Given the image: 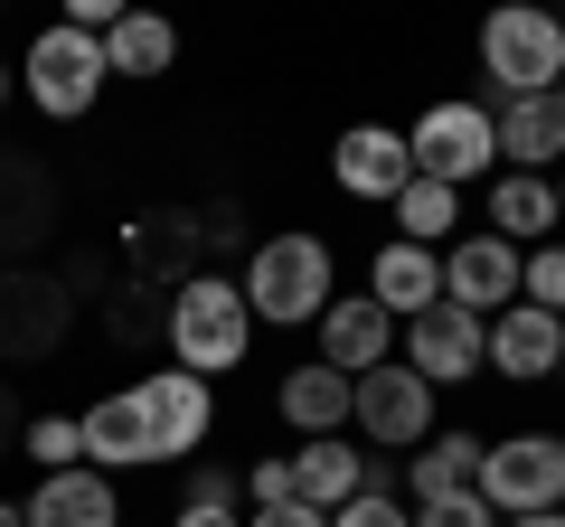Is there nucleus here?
Wrapping results in <instances>:
<instances>
[{"instance_id": "1", "label": "nucleus", "mask_w": 565, "mask_h": 527, "mask_svg": "<svg viewBox=\"0 0 565 527\" xmlns=\"http://www.w3.org/2000/svg\"><path fill=\"white\" fill-rule=\"evenodd\" d=\"M245 311H255V330H321V311L340 302V273H330V245L302 236V226H282V236H264L255 255H245Z\"/></svg>"}, {"instance_id": "2", "label": "nucleus", "mask_w": 565, "mask_h": 527, "mask_svg": "<svg viewBox=\"0 0 565 527\" xmlns=\"http://www.w3.org/2000/svg\"><path fill=\"white\" fill-rule=\"evenodd\" d=\"M170 330V367H189V377L217 386L226 367H245V348H255V311H245V283H226V273H199V283L170 292L161 311Z\"/></svg>"}, {"instance_id": "3", "label": "nucleus", "mask_w": 565, "mask_h": 527, "mask_svg": "<svg viewBox=\"0 0 565 527\" xmlns=\"http://www.w3.org/2000/svg\"><path fill=\"white\" fill-rule=\"evenodd\" d=\"M481 76H490L500 104L556 95V76H565V20H556V10H490V20H481Z\"/></svg>"}, {"instance_id": "4", "label": "nucleus", "mask_w": 565, "mask_h": 527, "mask_svg": "<svg viewBox=\"0 0 565 527\" xmlns=\"http://www.w3.org/2000/svg\"><path fill=\"white\" fill-rule=\"evenodd\" d=\"M104 85H114L104 76V39H85V29H66V20H47L39 39L20 47V95L39 104L47 122H85Z\"/></svg>"}, {"instance_id": "5", "label": "nucleus", "mask_w": 565, "mask_h": 527, "mask_svg": "<svg viewBox=\"0 0 565 527\" xmlns=\"http://www.w3.org/2000/svg\"><path fill=\"white\" fill-rule=\"evenodd\" d=\"M405 151H415V180H444V189H471L500 170V122H490V104H424L415 122H405Z\"/></svg>"}, {"instance_id": "6", "label": "nucleus", "mask_w": 565, "mask_h": 527, "mask_svg": "<svg viewBox=\"0 0 565 527\" xmlns=\"http://www.w3.org/2000/svg\"><path fill=\"white\" fill-rule=\"evenodd\" d=\"M471 490H481L500 518H546V508H565V433H509V443H490Z\"/></svg>"}, {"instance_id": "7", "label": "nucleus", "mask_w": 565, "mask_h": 527, "mask_svg": "<svg viewBox=\"0 0 565 527\" xmlns=\"http://www.w3.org/2000/svg\"><path fill=\"white\" fill-rule=\"evenodd\" d=\"M66 340V283L39 264H0V367H39Z\"/></svg>"}, {"instance_id": "8", "label": "nucleus", "mask_w": 565, "mask_h": 527, "mask_svg": "<svg viewBox=\"0 0 565 527\" xmlns=\"http://www.w3.org/2000/svg\"><path fill=\"white\" fill-rule=\"evenodd\" d=\"M141 396V424H151V462H199L207 424H217V386L189 377V367H151V377H132Z\"/></svg>"}, {"instance_id": "9", "label": "nucleus", "mask_w": 565, "mask_h": 527, "mask_svg": "<svg viewBox=\"0 0 565 527\" xmlns=\"http://www.w3.org/2000/svg\"><path fill=\"white\" fill-rule=\"evenodd\" d=\"M396 358L415 367L424 386H471V377L490 367V321H471L462 302H434L424 321L396 330Z\"/></svg>"}, {"instance_id": "10", "label": "nucleus", "mask_w": 565, "mask_h": 527, "mask_svg": "<svg viewBox=\"0 0 565 527\" xmlns=\"http://www.w3.org/2000/svg\"><path fill=\"white\" fill-rule=\"evenodd\" d=\"M349 424H359L377 452H424L434 443V386H424L405 358H386V367L359 377V415H349Z\"/></svg>"}, {"instance_id": "11", "label": "nucleus", "mask_w": 565, "mask_h": 527, "mask_svg": "<svg viewBox=\"0 0 565 527\" xmlns=\"http://www.w3.org/2000/svg\"><path fill=\"white\" fill-rule=\"evenodd\" d=\"M207 245H217V236H207L199 207H141V217L122 226V264H132V283H170V292L207 273V264H199Z\"/></svg>"}, {"instance_id": "12", "label": "nucleus", "mask_w": 565, "mask_h": 527, "mask_svg": "<svg viewBox=\"0 0 565 527\" xmlns=\"http://www.w3.org/2000/svg\"><path fill=\"white\" fill-rule=\"evenodd\" d=\"M330 180H340L359 207H396L405 180H415V151H405L396 122H349L340 151H330Z\"/></svg>"}, {"instance_id": "13", "label": "nucleus", "mask_w": 565, "mask_h": 527, "mask_svg": "<svg viewBox=\"0 0 565 527\" xmlns=\"http://www.w3.org/2000/svg\"><path fill=\"white\" fill-rule=\"evenodd\" d=\"M519 245H500V236H490V226H481V236H452L444 245V302H462L471 311V321H500V311L509 302H519Z\"/></svg>"}, {"instance_id": "14", "label": "nucleus", "mask_w": 565, "mask_h": 527, "mask_svg": "<svg viewBox=\"0 0 565 527\" xmlns=\"http://www.w3.org/2000/svg\"><path fill=\"white\" fill-rule=\"evenodd\" d=\"M274 415L302 443H330V433H349V415H359V386L340 377V367H321V358H302V367H282V386H274Z\"/></svg>"}, {"instance_id": "15", "label": "nucleus", "mask_w": 565, "mask_h": 527, "mask_svg": "<svg viewBox=\"0 0 565 527\" xmlns=\"http://www.w3.org/2000/svg\"><path fill=\"white\" fill-rule=\"evenodd\" d=\"M490 367H500L509 386H546L565 367V321L537 302H509L500 321H490Z\"/></svg>"}, {"instance_id": "16", "label": "nucleus", "mask_w": 565, "mask_h": 527, "mask_svg": "<svg viewBox=\"0 0 565 527\" xmlns=\"http://www.w3.org/2000/svg\"><path fill=\"white\" fill-rule=\"evenodd\" d=\"M386 358H396V311H386V302L359 292V302H330L321 311V367H340V377L359 386L367 367H386Z\"/></svg>"}, {"instance_id": "17", "label": "nucleus", "mask_w": 565, "mask_h": 527, "mask_svg": "<svg viewBox=\"0 0 565 527\" xmlns=\"http://www.w3.org/2000/svg\"><path fill=\"white\" fill-rule=\"evenodd\" d=\"M367 302L396 311V330H405V321H424V311L444 302V255H434V245L386 236V245H377V264H367Z\"/></svg>"}, {"instance_id": "18", "label": "nucleus", "mask_w": 565, "mask_h": 527, "mask_svg": "<svg viewBox=\"0 0 565 527\" xmlns=\"http://www.w3.org/2000/svg\"><path fill=\"white\" fill-rule=\"evenodd\" d=\"M20 518H29V527H122V499H114L104 471L76 462V471H47V481L20 499Z\"/></svg>"}, {"instance_id": "19", "label": "nucleus", "mask_w": 565, "mask_h": 527, "mask_svg": "<svg viewBox=\"0 0 565 527\" xmlns=\"http://www.w3.org/2000/svg\"><path fill=\"white\" fill-rule=\"evenodd\" d=\"M490 236L500 245H546V236H565V217H556V180H537V170H490Z\"/></svg>"}, {"instance_id": "20", "label": "nucleus", "mask_w": 565, "mask_h": 527, "mask_svg": "<svg viewBox=\"0 0 565 527\" xmlns=\"http://www.w3.org/2000/svg\"><path fill=\"white\" fill-rule=\"evenodd\" d=\"M490 122H500V170H537V180H556V161H565V114H556V95L490 104Z\"/></svg>"}, {"instance_id": "21", "label": "nucleus", "mask_w": 565, "mask_h": 527, "mask_svg": "<svg viewBox=\"0 0 565 527\" xmlns=\"http://www.w3.org/2000/svg\"><path fill=\"white\" fill-rule=\"evenodd\" d=\"M367 471H377V462H367L349 433H330V443H302V452H292V499L330 518V508H349V499L367 490Z\"/></svg>"}, {"instance_id": "22", "label": "nucleus", "mask_w": 565, "mask_h": 527, "mask_svg": "<svg viewBox=\"0 0 565 527\" xmlns=\"http://www.w3.org/2000/svg\"><path fill=\"white\" fill-rule=\"evenodd\" d=\"M85 424V471H132V462H151V424H141V396L122 386V396H95V406L76 415Z\"/></svg>"}, {"instance_id": "23", "label": "nucleus", "mask_w": 565, "mask_h": 527, "mask_svg": "<svg viewBox=\"0 0 565 527\" xmlns=\"http://www.w3.org/2000/svg\"><path fill=\"white\" fill-rule=\"evenodd\" d=\"M47 226H57V189H47V170H39V161H10V151H0V255L20 264L29 245L47 236Z\"/></svg>"}, {"instance_id": "24", "label": "nucleus", "mask_w": 565, "mask_h": 527, "mask_svg": "<svg viewBox=\"0 0 565 527\" xmlns=\"http://www.w3.org/2000/svg\"><path fill=\"white\" fill-rule=\"evenodd\" d=\"M170 57H180V29L151 20V10H122V20L104 29V76L151 85V76H170Z\"/></svg>"}, {"instance_id": "25", "label": "nucleus", "mask_w": 565, "mask_h": 527, "mask_svg": "<svg viewBox=\"0 0 565 527\" xmlns=\"http://www.w3.org/2000/svg\"><path fill=\"white\" fill-rule=\"evenodd\" d=\"M481 452H490L481 433L444 424L434 443L415 452V462H405V490H415V508H424V499H444V490H471V481H481Z\"/></svg>"}, {"instance_id": "26", "label": "nucleus", "mask_w": 565, "mask_h": 527, "mask_svg": "<svg viewBox=\"0 0 565 527\" xmlns=\"http://www.w3.org/2000/svg\"><path fill=\"white\" fill-rule=\"evenodd\" d=\"M462 217V189H444V180H405V198H396V236L405 245H434L444 255V226Z\"/></svg>"}, {"instance_id": "27", "label": "nucleus", "mask_w": 565, "mask_h": 527, "mask_svg": "<svg viewBox=\"0 0 565 527\" xmlns=\"http://www.w3.org/2000/svg\"><path fill=\"white\" fill-rule=\"evenodd\" d=\"M20 452L39 462V481H47V471H76V462H85V424H76V415H29V424H20Z\"/></svg>"}, {"instance_id": "28", "label": "nucleus", "mask_w": 565, "mask_h": 527, "mask_svg": "<svg viewBox=\"0 0 565 527\" xmlns=\"http://www.w3.org/2000/svg\"><path fill=\"white\" fill-rule=\"evenodd\" d=\"M519 302H537V311H556V321H565V236L527 245V264H519Z\"/></svg>"}, {"instance_id": "29", "label": "nucleus", "mask_w": 565, "mask_h": 527, "mask_svg": "<svg viewBox=\"0 0 565 527\" xmlns=\"http://www.w3.org/2000/svg\"><path fill=\"white\" fill-rule=\"evenodd\" d=\"M180 508H245V481L226 462H189V481H180Z\"/></svg>"}, {"instance_id": "30", "label": "nucleus", "mask_w": 565, "mask_h": 527, "mask_svg": "<svg viewBox=\"0 0 565 527\" xmlns=\"http://www.w3.org/2000/svg\"><path fill=\"white\" fill-rule=\"evenodd\" d=\"M415 527H500V508L481 499V490H444V499H424Z\"/></svg>"}, {"instance_id": "31", "label": "nucleus", "mask_w": 565, "mask_h": 527, "mask_svg": "<svg viewBox=\"0 0 565 527\" xmlns=\"http://www.w3.org/2000/svg\"><path fill=\"white\" fill-rule=\"evenodd\" d=\"M330 527H415V508H405L396 490H359L349 508H330Z\"/></svg>"}, {"instance_id": "32", "label": "nucleus", "mask_w": 565, "mask_h": 527, "mask_svg": "<svg viewBox=\"0 0 565 527\" xmlns=\"http://www.w3.org/2000/svg\"><path fill=\"white\" fill-rule=\"evenodd\" d=\"M282 499H292V452H264L245 471V508H282Z\"/></svg>"}, {"instance_id": "33", "label": "nucleus", "mask_w": 565, "mask_h": 527, "mask_svg": "<svg viewBox=\"0 0 565 527\" xmlns=\"http://www.w3.org/2000/svg\"><path fill=\"white\" fill-rule=\"evenodd\" d=\"M245 527H330V518L302 508V499H282V508H245Z\"/></svg>"}, {"instance_id": "34", "label": "nucleus", "mask_w": 565, "mask_h": 527, "mask_svg": "<svg viewBox=\"0 0 565 527\" xmlns=\"http://www.w3.org/2000/svg\"><path fill=\"white\" fill-rule=\"evenodd\" d=\"M170 527H245V508H180Z\"/></svg>"}, {"instance_id": "35", "label": "nucleus", "mask_w": 565, "mask_h": 527, "mask_svg": "<svg viewBox=\"0 0 565 527\" xmlns=\"http://www.w3.org/2000/svg\"><path fill=\"white\" fill-rule=\"evenodd\" d=\"M20 443V406H10V377H0V452Z\"/></svg>"}, {"instance_id": "36", "label": "nucleus", "mask_w": 565, "mask_h": 527, "mask_svg": "<svg viewBox=\"0 0 565 527\" xmlns=\"http://www.w3.org/2000/svg\"><path fill=\"white\" fill-rule=\"evenodd\" d=\"M500 527H565V508H546V518H500Z\"/></svg>"}, {"instance_id": "37", "label": "nucleus", "mask_w": 565, "mask_h": 527, "mask_svg": "<svg viewBox=\"0 0 565 527\" xmlns=\"http://www.w3.org/2000/svg\"><path fill=\"white\" fill-rule=\"evenodd\" d=\"M10 85H20V66H10V57H0V104H10Z\"/></svg>"}, {"instance_id": "38", "label": "nucleus", "mask_w": 565, "mask_h": 527, "mask_svg": "<svg viewBox=\"0 0 565 527\" xmlns=\"http://www.w3.org/2000/svg\"><path fill=\"white\" fill-rule=\"evenodd\" d=\"M0 527H29V518H20V499H0Z\"/></svg>"}, {"instance_id": "39", "label": "nucleus", "mask_w": 565, "mask_h": 527, "mask_svg": "<svg viewBox=\"0 0 565 527\" xmlns=\"http://www.w3.org/2000/svg\"><path fill=\"white\" fill-rule=\"evenodd\" d=\"M556 217H565V170H556Z\"/></svg>"}, {"instance_id": "40", "label": "nucleus", "mask_w": 565, "mask_h": 527, "mask_svg": "<svg viewBox=\"0 0 565 527\" xmlns=\"http://www.w3.org/2000/svg\"><path fill=\"white\" fill-rule=\"evenodd\" d=\"M556 114H565V76H556Z\"/></svg>"}, {"instance_id": "41", "label": "nucleus", "mask_w": 565, "mask_h": 527, "mask_svg": "<svg viewBox=\"0 0 565 527\" xmlns=\"http://www.w3.org/2000/svg\"><path fill=\"white\" fill-rule=\"evenodd\" d=\"M556 20H565V10H556Z\"/></svg>"}]
</instances>
